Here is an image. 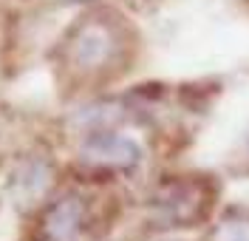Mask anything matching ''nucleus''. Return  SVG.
I'll use <instances>...</instances> for the list:
<instances>
[{"label": "nucleus", "instance_id": "2", "mask_svg": "<svg viewBox=\"0 0 249 241\" xmlns=\"http://www.w3.org/2000/svg\"><path fill=\"white\" fill-rule=\"evenodd\" d=\"M119 34L113 29V23L102 20V17H88L82 20L65 48V57L71 68H77L82 74H96V71H105L116 54H119Z\"/></svg>", "mask_w": 249, "mask_h": 241}, {"label": "nucleus", "instance_id": "4", "mask_svg": "<svg viewBox=\"0 0 249 241\" xmlns=\"http://www.w3.org/2000/svg\"><path fill=\"white\" fill-rule=\"evenodd\" d=\"M85 224V204L79 196H62L46 210L40 222L43 241H74Z\"/></svg>", "mask_w": 249, "mask_h": 241}, {"label": "nucleus", "instance_id": "1", "mask_svg": "<svg viewBox=\"0 0 249 241\" xmlns=\"http://www.w3.org/2000/svg\"><path fill=\"white\" fill-rule=\"evenodd\" d=\"M213 187L204 179H173L161 185L150 202L159 227H193L210 213Z\"/></svg>", "mask_w": 249, "mask_h": 241}, {"label": "nucleus", "instance_id": "5", "mask_svg": "<svg viewBox=\"0 0 249 241\" xmlns=\"http://www.w3.org/2000/svg\"><path fill=\"white\" fill-rule=\"evenodd\" d=\"M207 241H249V210H230Z\"/></svg>", "mask_w": 249, "mask_h": 241}, {"label": "nucleus", "instance_id": "3", "mask_svg": "<svg viewBox=\"0 0 249 241\" xmlns=\"http://www.w3.org/2000/svg\"><path fill=\"white\" fill-rule=\"evenodd\" d=\"M139 145L119 133H96L82 145V162L96 167H133L139 162Z\"/></svg>", "mask_w": 249, "mask_h": 241}]
</instances>
